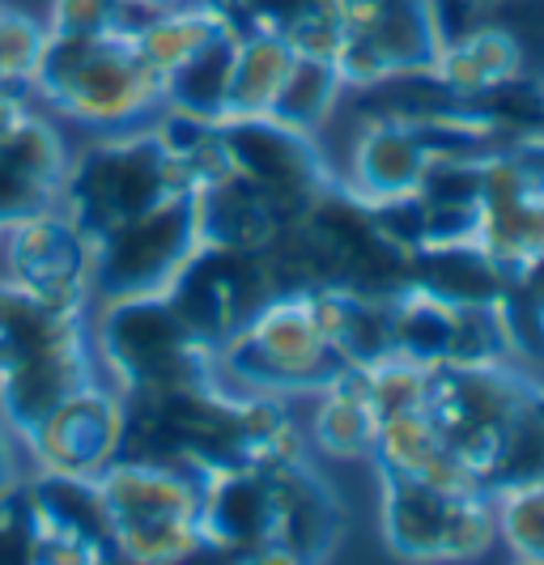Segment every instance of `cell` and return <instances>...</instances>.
I'll return each mask as SVG.
<instances>
[{
  "mask_svg": "<svg viewBox=\"0 0 544 565\" xmlns=\"http://www.w3.org/2000/svg\"><path fill=\"white\" fill-rule=\"evenodd\" d=\"M94 383L86 311H60L0 281V422L26 438L60 399Z\"/></svg>",
  "mask_w": 544,
  "mask_h": 565,
  "instance_id": "1",
  "label": "cell"
},
{
  "mask_svg": "<svg viewBox=\"0 0 544 565\" xmlns=\"http://www.w3.org/2000/svg\"><path fill=\"white\" fill-rule=\"evenodd\" d=\"M30 85L64 119L107 132L137 128L167 103V85L141 56L137 34H47Z\"/></svg>",
  "mask_w": 544,
  "mask_h": 565,
  "instance_id": "2",
  "label": "cell"
},
{
  "mask_svg": "<svg viewBox=\"0 0 544 565\" xmlns=\"http://www.w3.org/2000/svg\"><path fill=\"white\" fill-rule=\"evenodd\" d=\"M183 192H196L183 158L158 128H141L107 137L89 145L82 158H73L56 209L94 243L98 234L124 226Z\"/></svg>",
  "mask_w": 544,
  "mask_h": 565,
  "instance_id": "3",
  "label": "cell"
},
{
  "mask_svg": "<svg viewBox=\"0 0 544 565\" xmlns=\"http://www.w3.org/2000/svg\"><path fill=\"white\" fill-rule=\"evenodd\" d=\"M344 366L307 289H281L217 344V379L252 396H316Z\"/></svg>",
  "mask_w": 544,
  "mask_h": 565,
  "instance_id": "4",
  "label": "cell"
},
{
  "mask_svg": "<svg viewBox=\"0 0 544 565\" xmlns=\"http://www.w3.org/2000/svg\"><path fill=\"white\" fill-rule=\"evenodd\" d=\"M94 349L111 370L119 396H174L222 383L217 349L179 319L167 294L107 302L94 328Z\"/></svg>",
  "mask_w": 544,
  "mask_h": 565,
  "instance_id": "5",
  "label": "cell"
},
{
  "mask_svg": "<svg viewBox=\"0 0 544 565\" xmlns=\"http://www.w3.org/2000/svg\"><path fill=\"white\" fill-rule=\"evenodd\" d=\"M204 247L201 192L162 200L141 217L107 230L89 243V285L103 302L171 294L188 259Z\"/></svg>",
  "mask_w": 544,
  "mask_h": 565,
  "instance_id": "6",
  "label": "cell"
},
{
  "mask_svg": "<svg viewBox=\"0 0 544 565\" xmlns=\"http://www.w3.org/2000/svg\"><path fill=\"white\" fill-rule=\"evenodd\" d=\"M383 540L401 562L413 565L481 562L498 540L493 498L383 477Z\"/></svg>",
  "mask_w": 544,
  "mask_h": 565,
  "instance_id": "7",
  "label": "cell"
},
{
  "mask_svg": "<svg viewBox=\"0 0 544 565\" xmlns=\"http://www.w3.org/2000/svg\"><path fill=\"white\" fill-rule=\"evenodd\" d=\"M344 39L337 52L344 85H383L396 77H430L447 30L434 0H344Z\"/></svg>",
  "mask_w": 544,
  "mask_h": 565,
  "instance_id": "8",
  "label": "cell"
},
{
  "mask_svg": "<svg viewBox=\"0 0 544 565\" xmlns=\"http://www.w3.org/2000/svg\"><path fill=\"white\" fill-rule=\"evenodd\" d=\"M273 294H281V285H277V273H273V264L264 255L204 243L201 252L188 259V268L179 273V281L171 285L167 298H171V307L179 311V319L204 344L217 349Z\"/></svg>",
  "mask_w": 544,
  "mask_h": 565,
  "instance_id": "9",
  "label": "cell"
},
{
  "mask_svg": "<svg viewBox=\"0 0 544 565\" xmlns=\"http://www.w3.org/2000/svg\"><path fill=\"white\" fill-rule=\"evenodd\" d=\"M124 434H128V399L94 379L82 392L60 399L22 443L43 472L98 481L124 455Z\"/></svg>",
  "mask_w": 544,
  "mask_h": 565,
  "instance_id": "10",
  "label": "cell"
},
{
  "mask_svg": "<svg viewBox=\"0 0 544 565\" xmlns=\"http://www.w3.org/2000/svg\"><path fill=\"white\" fill-rule=\"evenodd\" d=\"M89 238L60 209L26 217L9 230V268L13 281L60 311H86L94 298L89 285Z\"/></svg>",
  "mask_w": 544,
  "mask_h": 565,
  "instance_id": "11",
  "label": "cell"
},
{
  "mask_svg": "<svg viewBox=\"0 0 544 565\" xmlns=\"http://www.w3.org/2000/svg\"><path fill=\"white\" fill-rule=\"evenodd\" d=\"M68 149L52 119L22 115L0 137V230H13L60 204L68 179Z\"/></svg>",
  "mask_w": 544,
  "mask_h": 565,
  "instance_id": "12",
  "label": "cell"
},
{
  "mask_svg": "<svg viewBox=\"0 0 544 565\" xmlns=\"http://www.w3.org/2000/svg\"><path fill=\"white\" fill-rule=\"evenodd\" d=\"M434 158L408 119H374L353 149V196L366 204L413 200L422 192Z\"/></svg>",
  "mask_w": 544,
  "mask_h": 565,
  "instance_id": "13",
  "label": "cell"
},
{
  "mask_svg": "<svg viewBox=\"0 0 544 565\" xmlns=\"http://www.w3.org/2000/svg\"><path fill=\"white\" fill-rule=\"evenodd\" d=\"M519 68H523V47L515 34L506 26H481L447 39L430 77L459 103H481L515 82Z\"/></svg>",
  "mask_w": 544,
  "mask_h": 565,
  "instance_id": "14",
  "label": "cell"
},
{
  "mask_svg": "<svg viewBox=\"0 0 544 565\" xmlns=\"http://www.w3.org/2000/svg\"><path fill=\"white\" fill-rule=\"evenodd\" d=\"M316 396L319 408L311 434H316L319 451L332 459L371 455L374 438H378V413H374L371 387H366V362H344Z\"/></svg>",
  "mask_w": 544,
  "mask_h": 565,
  "instance_id": "15",
  "label": "cell"
},
{
  "mask_svg": "<svg viewBox=\"0 0 544 565\" xmlns=\"http://www.w3.org/2000/svg\"><path fill=\"white\" fill-rule=\"evenodd\" d=\"M294 56L298 52L281 39H273V34H238V52H234V68H230L226 85V111L217 124L256 119V115L273 111L289 68H294Z\"/></svg>",
  "mask_w": 544,
  "mask_h": 565,
  "instance_id": "16",
  "label": "cell"
},
{
  "mask_svg": "<svg viewBox=\"0 0 544 565\" xmlns=\"http://www.w3.org/2000/svg\"><path fill=\"white\" fill-rule=\"evenodd\" d=\"M217 30H226V22H222L209 4L192 0V4H183V9L149 18V22L137 30V47H141V56L149 60V68L167 85V77H171L174 68H183Z\"/></svg>",
  "mask_w": 544,
  "mask_h": 565,
  "instance_id": "17",
  "label": "cell"
},
{
  "mask_svg": "<svg viewBox=\"0 0 544 565\" xmlns=\"http://www.w3.org/2000/svg\"><path fill=\"white\" fill-rule=\"evenodd\" d=\"M344 89V77L337 68V60H316V56H294V68H289L286 85L273 103V119L277 124H289L298 132H311L319 128L328 111L337 107Z\"/></svg>",
  "mask_w": 544,
  "mask_h": 565,
  "instance_id": "18",
  "label": "cell"
},
{
  "mask_svg": "<svg viewBox=\"0 0 544 565\" xmlns=\"http://www.w3.org/2000/svg\"><path fill=\"white\" fill-rule=\"evenodd\" d=\"M493 498L498 536L519 553V562L544 565V481L506 484Z\"/></svg>",
  "mask_w": 544,
  "mask_h": 565,
  "instance_id": "19",
  "label": "cell"
},
{
  "mask_svg": "<svg viewBox=\"0 0 544 565\" xmlns=\"http://www.w3.org/2000/svg\"><path fill=\"white\" fill-rule=\"evenodd\" d=\"M145 22L137 0H52L47 34H137Z\"/></svg>",
  "mask_w": 544,
  "mask_h": 565,
  "instance_id": "20",
  "label": "cell"
},
{
  "mask_svg": "<svg viewBox=\"0 0 544 565\" xmlns=\"http://www.w3.org/2000/svg\"><path fill=\"white\" fill-rule=\"evenodd\" d=\"M43 43H47V26L0 4V85H9V89L30 85L39 56H43Z\"/></svg>",
  "mask_w": 544,
  "mask_h": 565,
  "instance_id": "21",
  "label": "cell"
},
{
  "mask_svg": "<svg viewBox=\"0 0 544 565\" xmlns=\"http://www.w3.org/2000/svg\"><path fill=\"white\" fill-rule=\"evenodd\" d=\"M39 548V510L30 484H13L0 498V565H34Z\"/></svg>",
  "mask_w": 544,
  "mask_h": 565,
  "instance_id": "22",
  "label": "cell"
},
{
  "mask_svg": "<svg viewBox=\"0 0 544 565\" xmlns=\"http://www.w3.org/2000/svg\"><path fill=\"white\" fill-rule=\"evenodd\" d=\"M238 565H311V562H307V557H298V553L286 548V544H264V548L243 553V562Z\"/></svg>",
  "mask_w": 544,
  "mask_h": 565,
  "instance_id": "23",
  "label": "cell"
},
{
  "mask_svg": "<svg viewBox=\"0 0 544 565\" xmlns=\"http://www.w3.org/2000/svg\"><path fill=\"white\" fill-rule=\"evenodd\" d=\"M18 484V459H13V429L0 422V498Z\"/></svg>",
  "mask_w": 544,
  "mask_h": 565,
  "instance_id": "24",
  "label": "cell"
},
{
  "mask_svg": "<svg viewBox=\"0 0 544 565\" xmlns=\"http://www.w3.org/2000/svg\"><path fill=\"white\" fill-rule=\"evenodd\" d=\"M26 115V103H22V94L18 89H9V85H0V137L18 124Z\"/></svg>",
  "mask_w": 544,
  "mask_h": 565,
  "instance_id": "25",
  "label": "cell"
},
{
  "mask_svg": "<svg viewBox=\"0 0 544 565\" xmlns=\"http://www.w3.org/2000/svg\"><path fill=\"white\" fill-rule=\"evenodd\" d=\"M149 18H158V13H171V9H183V4H192V0H137Z\"/></svg>",
  "mask_w": 544,
  "mask_h": 565,
  "instance_id": "26",
  "label": "cell"
},
{
  "mask_svg": "<svg viewBox=\"0 0 544 565\" xmlns=\"http://www.w3.org/2000/svg\"><path fill=\"white\" fill-rule=\"evenodd\" d=\"M541 332H544V315H541Z\"/></svg>",
  "mask_w": 544,
  "mask_h": 565,
  "instance_id": "27",
  "label": "cell"
},
{
  "mask_svg": "<svg viewBox=\"0 0 544 565\" xmlns=\"http://www.w3.org/2000/svg\"><path fill=\"white\" fill-rule=\"evenodd\" d=\"M515 565H532V562H515Z\"/></svg>",
  "mask_w": 544,
  "mask_h": 565,
  "instance_id": "28",
  "label": "cell"
},
{
  "mask_svg": "<svg viewBox=\"0 0 544 565\" xmlns=\"http://www.w3.org/2000/svg\"><path fill=\"white\" fill-rule=\"evenodd\" d=\"M0 238H4V230H0Z\"/></svg>",
  "mask_w": 544,
  "mask_h": 565,
  "instance_id": "29",
  "label": "cell"
}]
</instances>
